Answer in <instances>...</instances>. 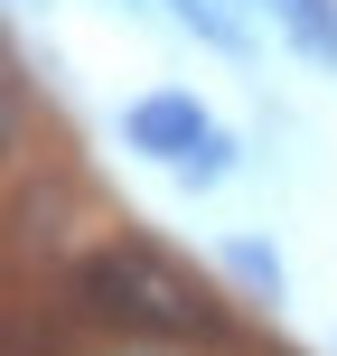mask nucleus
Returning <instances> with one entry per match:
<instances>
[{
  "mask_svg": "<svg viewBox=\"0 0 337 356\" xmlns=\"http://www.w3.org/2000/svg\"><path fill=\"white\" fill-rule=\"evenodd\" d=\"M122 141L150 150V160H169L178 178H197V188H215V178L234 169V141L188 104V94H141V104L122 113Z\"/></svg>",
  "mask_w": 337,
  "mask_h": 356,
  "instance_id": "obj_1",
  "label": "nucleus"
},
{
  "mask_svg": "<svg viewBox=\"0 0 337 356\" xmlns=\"http://www.w3.org/2000/svg\"><path fill=\"white\" fill-rule=\"evenodd\" d=\"M272 19H281L319 66H337V0H272Z\"/></svg>",
  "mask_w": 337,
  "mask_h": 356,
  "instance_id": "obj_2",
  "label": "nucleus"
},
{
  "mask_svg": "<svg viewBox=\"0 0 337 356\" xmlns=\"http://www.w3.org/2000/svg\"><path fill=\"white\" fill-rule=\"evenodd\" d=\"M225 263H234V272H244V282H253V291H281V263H272V253H263V244H234V253H225Z\"/></svg>",
  "mask_w": 337,
  "mask_h": 356,
  "instance_id": "obj_3",
  "label": "nucleus"
}]
</instances>
